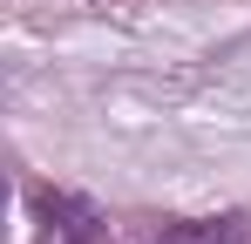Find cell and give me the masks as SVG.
I'll return each mask as SVG.
<instances>
[{
  "mask_svg": "<svg viewBox=\"0 0 251 244\" xmlns=\"http://www.w3.org/2000/svg\"><path fill=\"white\" fill-rule=\"evenodd\" d=\"M156 244H251L245 217H183V224H163Z\"/></svg>",
  "mask_w": 251,
  "mask_h": 244,
  "instance_id": "2",
  "label": "cell"
},
{
  "mask_svg": "<svg viewBox=\"0 0 251 244\" xmlns=\"http://www.w3.org/2000/svg\"><path fill=\"white\" fill-rule=\"evenodd\" d=\"M41 210V244H95V210L68 190H41L34 197Z\"/></svg>",
  "mask_w": 251,
  "mask_h": 244,
  "instance_id": "1",
  "label": "cell"
}]
</instances>
